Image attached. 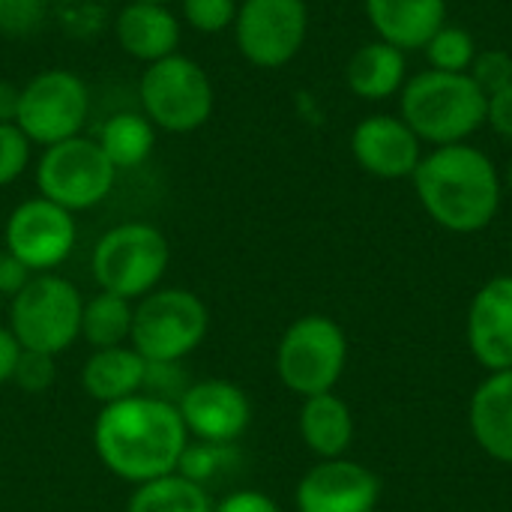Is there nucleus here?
<instances>
[{"label":"nucleus","mask_w":512,"mask_h":512,"mask_svg":"<svg viewBox=\"0 0 512 512\" xmlns=\"http://www.w3.org/2000/svg\"><path fill=\"white\" fill-rule=\"evenodd\" d=\"M186 444L189 432L177 405L144 393L105 405L93 426V447L102 465L135 486L174 474Z\"/></svg>","instance_id":"1"},{"label":"nucleus","mask_w":512,"mask_h":512,"mask_svg":"<svg viewBox=\"0 0 512 512\" xmlns=\"http://www.w3.org/2000/svg\"><path fill=\"white\" fill-rule=\"evenodd\" d=\"M411 180L423 210L444 231L477 234L501 210L504 180L495 162L468 141L423 153Z\"/></svg>","instance_id":"2"},{"label":"nucleus","mask_w":512,"mask_h":512,"mask_svg":"<svg viewBox=\"0 0 512 512\" xmlns=\"http://www.w3.org/2000/svg\"><path fill=\"white\" fill-rule=\"evenodd\" d=\"M399 117L423 144H465L486 126V93L468 72L423 69L399 93Z\"/></svg>","instance_id":"3"},{"label":"nucleus","mask_w":512,"mask_h":512,"mask_svg":"<svg viewBox=\"0 0 512 512\" xmlns=\"http://www.w3.org/2000/svg\"><path fill=\"white\" fill-rule=\"evenodd\" d=\"M144 117L165 132L186 135L201 129L216 108V90L204 66L186 54H168L150 63L138 81Z\"/></svg>","instance_id":"4"},{"label":"nucleus","mask_w":512,"mask_h":512,"mask_svg":"<svg viewBox=\"0 0 512 512\" xmlns=\"http://www.w3.org/2000/svg\"><path fill=\"white\" fill-rule=\"evenodd\" d=\"M171 261L168 237L147 222H123L105 231L93 249V279L99 291L123 300L147 297Z\"/></svg>","instance_id":"5"},{"label":"nucleus","mask_w":512,"mask_h":512,"mask_svg":"<svg viewBox=\"0 0 512 512\" xmlns=\"http://www.w3.org/2000/svg\"><path fill=\"white\" fill-rule=\"evenodd\" d=\"M207 306L186 288H162L132 306V348L147 363H180L207 336Z\"/></svg>","instance_id":"6"},{"label":"nucleus","mask_w":512,"mask_h":512,"mask_svg":"<svg viewBox=\"0 0 512 512\" xmlns=\"http://www.w3.org/2000/svg\"><path fill=\"white\" fill-rule=\"evenodd\" d=\"M84 300L78 288L54 273L33 276L9 306V330L24 351L57 357L81 336Z\"/></svg>","instance_id":"7"},{"label":"nucleus","mask_w":512,"mask_h":512,"mask_svg":"<svg viewBox=\"0 0 512 512\" xmlns=\"http://www.w3.org/2000/svg\"><path fill=\"white\" fill-rule=\"evenodd\" d=\"M348 339L345 330L327 315H303L297 318L279 348H276V372L279 381L309 399L318 393H333L345 372Z\"/></svg>","instance_id":"8"},{"label":"nucleus","mask_w":512,"mask_h":512,"mask_svg":"<svg viewBox=\"0 0 512 512\" xmlns=\"http://www.w3.org/2000/svg\"><path fill=\"white\" fill-rule=\"evenodd\" d=\"M117 180V168L105 156L96 138L75 135L42 150L36 162V189L42 198L60 204L69 213L102 204Z\"/></svg>","instance_id":"9"},{"label":"nucleus","mask_w":512,"mask_h":512,"mask_svg":"<svg viewBox=\"0 0 512 512\" xmlns=\"http://www.w3.org/2000/svg\"><path fill=\"white\" fill-rule=\"evenodd\" d=\"M90 117V90L72 69H45L21 87L15 126L30 144L51 147L81 135Z\"/></svg>","instance_id":"10"},{"label":"nucleus","mask_w":512,"mask_h":512,"mask_svg":"<svg viewBox=\"0 0 512 512\" xmlns=\"http://www.w3.org/2000/svg\"><path fill=\"white\" fill-rule=\"evenodd\" d=\"M309 33L306 0H243L234 18L240 54L258 69L288 66Z\"/></svg>","instance_id":"11"},{"label":"nucleus","mask_w":512,"mask_h":512,"mask_svg":"<svg viewBox=\"0 0 512 512\" xmlns=\"http://www.w3.org/2000/svg\"><path fill=\"white\" fill-rule=\"evenodd\" d=\"M3 237H6V252L15 255L30 273H51L75 249L78 240L75 213L63 210L60 204L42 195L27 198L9 213L3 225Z\"/></svg>","instance_id":"12"},{"label":"nucleus","mask_w":512,"mask_h":512,"mask_svg":"<svg viewBox=\"0 0 512 512\" xmlns=\"http://www.w3.org/2000/svg\"><path fill=\"white\" fill-rule=\"evenodd\" d=\"M381 480L351 459H321L297 486L294 504L300 512H375Z\"/></svg>","instance_id":"13"},{"label":"nucleus","mask_w":512,"mask_h":512,"mask_svg":"<svg viewBox=\"0 0 512 512\" xmlns=\"http://www.w3.org/2000/svg\"><path fill=\"white\" fill-rule=\"evenodd\" d=\"M189 435L207 444H234L252 423L249 396L222 378L189 384L177 402Z\"/></svg>","instance_id":"14"},{"label":"nucleus","mask_w":512,"mask_h":512,"mask_svg":"<svg viewBox=\"0 0 512 512\" xmlns=\"http://www.w3.org/2000/svg\"><path fill=\"white\" fill-rule=\"evenodd\" d=\"M357 165L378 180L411 177L423 159V141L396 114H369L351 132Z\"/></svg>","instance_id":"15"},{"label":"nucleus","mask_w":512,"mask_h":512,"mask_svg":"<svg viewBox=\"0 0 512 512\" xmlns=\"http://www.w3.org/2000/svg\"><path fill=\"white\" fill-rule=\"evenodd\" d=\"M468 348L489 372L512 369V276H495L474 294Z\"/></svg>","instance_id":"16"},{"label":"nucleus","mask_w":512,"mask_h":512,"mask_svg":"<svg viewBox=\"0 0 512 512\" xmlns=\"http://www.w3.org/2000/svg\"><path fill=\"white\" fill-rule=\"evenodd\" d=\"M366 18L381 42L420 51L447 24V0H363Z\"/></svg>","instance_id":"17"},{"label":"nucleus","mask_w":512,"mask_h":512,"mask_svg":"<svg viewBox=\"0 0 512 512\" xmlns=\"http://www.w3.org/2000/svg\"><path fill=\"white\" fill-rule=\"evenodd\" d=\"M114 39L129 57L150 66L177 54L180 18L162 3H123L114 15Z\"/></svg>","instance_id":"18"},{"label":"nucleus","mask_w":512,"mask_h":512,"mask_svg":"<svg viewBox=\"0 0 512 512\" xmlns=\"http://www.w3.org/2000/svg\"><path fill=\"white\" fill-rule=\"evenodd\" d=\"M471 435L486 456L512 465V369L489 372L471 396Z\"/></svg>","instance_id":"19"},{"label":"nucleus","mask_w":512,"mask_h":512,"mask_svg":"<svg viewBox=\"0 0 512 512\" xmlns=\"http://www.w3.org/2000/svg\"><path fill=\"white\" fill-rule=\"evenodd\" d=\"M408 81V57L405 51L375 39L360 45L345 66V84L354 96L366 102H384L402 93Z\"/></svg>","instance_id":"20"},{"label":"nucleus","mask_w":512,"mask_h":512,"mask_svg":"<svg viewBox=\"0 0 512 512\" xmlns=\"http://www.w3.org/2000/svg\"><path fill=\"white\" fill-rule=\"evenodd\" d=\"M147 375V360L126 345L93 351L81 369V387L90 399L114 405L132 396H141Z\"/></svg>","instance_id":"21"},{"label":"nucleus","mask_w":512,"mask_h":512,"mask_svg":"<svg viewBox=\"0 0 512 512\" xmlns=\"http://www.w3.org/2000/svg\"><path fill=\"white\" fill-rule=\"evenodd\" d=\"M300 438L318 459H342L354 441V417L345 399H339L336 393L303 399Z\"/></svg>","instance_id":"22"},{"label":"nucleus","mask_w":512,"mask_h":512,"mask_svg":"<svg viewBox=\"0 0 512 512\" xmlns=\"http://www.w3.org/2000/svg\"><path fill=\"white\" fill-rule=\"evenodd\" d=\"M96 141L117 171H132L150 159L156 147V126L144 117V111H120L105 120Z\"/></svg>","instance_id":"23"},{"label":"nucleus","mask_w":512,"mask_h":512,"mask_svg":"<svg viewBox=\"0 0 512 512\" xmlns=\"http://www.w3.org/2000/svg\"><path fill=\"white\" fill-rule=\"evenodd\" d=\"M126 512H213V501L204 486L174 471L141 483L132 492Z\"/></svg>","instance_id":"24"},{"label":"nucleus","mask_w":512,"mask_h":512,"mask_svg":"<svg viewBox=\"0 0 512 512\" xmlns=\"http://www.w3.org/2000/svg\"><path fill=\"white\" fill-rule=\"evenodd\" d=\"M129 333H132V303L129 300L108 294V291H99L90 300H84L81 336L87 339V345L93 351L117 348L129 339Z\"/></svg>","instance_id":"25"},{"label":"nucleus","mask_w":512,"mask_h":512,"mask_svg":"<svg viewBox=\"0 0 512 512\" xmlns=\"http://www.w3.org/2000/svg\"><path fill=\"white\" fill-rule=\"evenodd\" d=\"M426 60L429 69L438 72H468L477 57V42L465 27L444 24L429 42H426Z\"/></svg>","instance_id":"26"},{"label":"nucleus","mask_w":512,"mask_h":512,"mask_svg":"<svg viewBox=\"0 0 512 512\" xmlns=\"http://www.w3.org/2000/svg\"><path fill=\"white\" fill-rule=\"evenodd\" d=\"M234 453H231V444H186L183 456H180V465H177V474H183L186 480L198 483L207 489V483L213 477H219V471L225 468V462H231Z\"/></svg>","instance_id":"27"},{"label":"nucleus","mask_w":512,"mask_h":512,"mask_svg":"<svg viewBox=\"0 0 512 512\" xmlns=\"http://www.w3.org/2000/svg\"><path fill=\"white\" fill-rule=\"evenodd\" d=\"M237 9V0H180L183 21L198 33H222L234 27Z\"/></svg>","instance_id":"28"},{"label":"nucleus","mask_w":512,"mask_h":512,"mask_svg":"<svg viewBox=\"0 0 512 512\" xmlns=\"http://www.w3.org/2000/svg\"><path fill=\"white\" fill-rule=\"evenodd\" d=\"M30 138L15 123H0V189L12 186L30 165Z\"/></svg>","instance_id":"29"},{"label":"nucleus","mask_w":512,"mask_h":512,"mask_svg":"<svg viewBox=\"0 0 512 512\" xmlns=\"http://www.w3.org/2000/svg\"><path fill=\"white\" fill-rule=\"evenodd\" d=\"M471 81L486 93V99L492 93H498L501 87H507L512 81V54L501 48H489V51H477L471 69H468Z\"/></svg>","instance_id":"30"},{"label":"nucleus","mask_w":512,"mask_h":512,"mask_svg":"<svg viewBox=\"0 0 512 512\" xmlns=\"http://www.w3.org/2000/svg\"><path fill=\"white\" fill-rule=\"evenodd\" d=\"M48 0H0V33L30 36L42 27Z\"/></svg>","instance_id":"31"},{"label":"nucleus","mask_w":512,"mask_h":512,"mask_svg":"<svg viewBox=\"0 0 512 512\" xmlns=\"http://www.w3.org/2000/svg\"><path fill=\"white\" fill-rule=\"evenodd\" d=\"M54 357L51 354H39V351H24L15 363L12 381L24 390V393H45L54 384Z\"/></svg>","instance_id":"32"},{"label":"nucleus","mask_w":512,"mask_h":512,"mask_svg":"<svg viewBox=\"0 0 512 512\" xmlns=\"http://www.w3.org/2000/svg\"><path fill=\"white\" fill-rule=\"evenodd\" d=\"M186 375L180 369V363H147V375H144V396L162 399V402H180V396L186 393Z\"/></svg>","instance_id":"33"},{"label":"nucleus","mask_w":512,"mask_h":512,"mask_svg":"<svg viewBox=\"0 0 512 512\" xmlns=\"http://www.w3.org/2000/svg\"><path fill=\"white\" fill-rule=\"evenodd\" d=\"M486 126H492L495 135L512 141V81L486 99Z\"/></svg>","instance_id":"34"},{"label":"nucleus","mask_w":512,"mask_h":512,"mask_svg":"<svg viewBox=\"0 0 512 512\" xmlns=\"http://www.w3.org/2000/svg\"><path fill=\"white\" fill-rule=\"evenodd\" d=\"M213 512H282L276 507L273 498H267L264 492H252V489H240L225 495L219 504H213Z\"/></svg>","instance_id":"35"},{"label":"nucleus","mask_w":512,"mask_h":512,"mask_svg":"<svg viewBox=\"0 0 512 512\" xmlns=\"http://www.w3.org/2000/svg\"><path fill=\"white\" fill-rule=\"evenodd\" d=\"M33 279V273L9 252H0V294L15 297L27 282Z\"/></svg>","instance_id":"36"},{"label":"nucleus","mask_w":512,"mask_h":512,"mask_svg":"<svg viewBox=\"0 0 512 512\" xmlns=\"http://www.w3.org/2000/svg\"><path fill=\"white\" fill-rule=\"evenodd\" d=\"M18 357H21L18 339L12 336L9 327H0V384H3V381H12V372H15Z\"/></svg>","instance_id":"37"},{"label":"nucleus","mask_w":512,"mask_h":512,"mask_svg":"<svg viewBox=\"0 0 512 512\" xmlns=\"http://www.w3.org/2000/svg\"><path fill=\"white\" fill-rule=\"evenodd\" d=\"M18 102H21V87L6 81V78H0V123H15Z\"/></svg>","instance_id":"38"},{"label":"nucleus","mask_w":512,"mask_h":512,"mask_svg":"<svg viewBox=\"0 0 512 512\" xmlns=\"http://www.w3.org/2000/svg\"><path fill=\"white\" fill-rule=\"evenodd\" d=\"M501 180H504V189H510L512 192V159L507 162V171H504V177H501Z\"/></svg>","instance_id":"39"},{"label":"nucleus","mask_w":512,"mask_h":512,"mask_svg":"<svg viewBox=\"0 0 512 512\" xmlns=\"http://www.w3.org/2000/svg\"><path fill=\"white\" fill-rule=\"evenodd\" d=\"M126 3H162V6H168L171 0H126Z\"/></svg>","instance_id":"40"},{"label":"nucleus","mask_w":512,"mask_h":512,"mask_svg":"<svg viewBox=\"0 0 512 512\" xmlns=\"http://www.w3.org/2000/svg\"><path fill=\"white\" fill-rule=\"evenodd\" d=\"M510 258H512V246H510Z\"/></svg>","instance_id":"41"},{"label":"nucleus","mask_w":512,"mask_h":512,"mask_svg":"<svg viewBox=\"0 0 512 512\" xmlns=\"http://www.w3.org/2000/svg\"><path fill=\"white\" fill-rule=\"evenodd\" d=\"M0 225H3V222H0Z\"/></svg>","instance_id":"42"}]
</instances>
